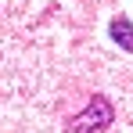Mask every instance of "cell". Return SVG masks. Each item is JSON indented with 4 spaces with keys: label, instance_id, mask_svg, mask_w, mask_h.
Here are the masks:
<instances>
[{
    "label": "cell",
    "instance_id": "cell-2",
    "mask_svg": "<svg viewBox=\"0 0 133 133\" xmlns=\"http://www.w3.org/2000/svg\"><path fill=\"white\" fill-rule=\"evenodd\" d=\"M108 32H111V40L122 47V50H133V22L130 18H111V25H108Z\"/></svg>",
    "mask_w": 133,
    "mask_h": 133
},
{
    "label": "cell",
    "instance_id": "cell-1",
    "mask_svg": "<svg viewBox=\"0 0 133 133\" xmlns=\"http://www.w3.org/2000/svg\"><path fill=\"white\" fill-rule=\"evenodd\" d=\"M111 122H115V108H111V101L104 97V94H94L90 104L68 122V130H72V133H101V130H108Z\"/></svg>",
    "mask_w": 133,
    "mask_h": 133
}]
</instances>
